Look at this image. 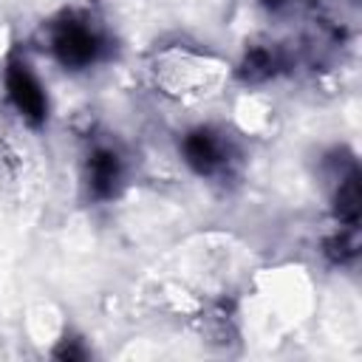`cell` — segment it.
Here are the masks:
<instances>
[{"instance_id": "6da1fadb", "label": "cell", "mask_w": 362, "mask_h": 362, "mask_svg": "<svg viewBox=\"0 0 362 362\" xmlns=\"http://www.w3.org/2000/svg\"><path fill=\"white\" fill-rule=\"evenodd\" d=\"M8 93H11V102L17 105V110L31 124H40L45 119V93H42L40 82L31 76V71L20 62H14L8 68Z\"/></svg>"}, {"instance_id": "7a4b0ae2", "label": "cell", "mask_w": 362, "mask_h": 362, "mask_svg": "<svg viewBox=\"0 0 362 362\" xmlns=\"http://www.w3.org/2000/svg\"><path fill=\"white\" fill-rule=\"evenodd\" d=\"M54 51L59 57L62 65H71V68H82L88 62H93L96 51H99V42L96 37L85 28V25H76V23H65L54 40Z\"/></svg>"}, {"instance_id": "3957f363", "label": "cell", "mask_w": 362, "mask_h": 362, "mask_svg": "<svg viewBox=\"0 0 362 362\" xmlns=\"http://www.w3.org/2000/svg\"><path fill=\"white\" fill-rule=\"evenodd\" d=\"M184 158L198 173H212L223 161V144L209 130H195L184 139Z\"/></svg>"}, {"instance_id": "277c9868", "label": "cell", "mask_w": 362, "mask_h": 362, "mask_svg": "<svg viewBox=\"0 0 362 362\" xmlns=\"http://www.w3.org/2000/svg\"><path fill=\"white\" fill-rule=\"evenodd\" d=\"M88 170H90V189L96 198H110L116 184H119V158L116 153L110 150H96L88 161Z\"/></svg>"}, {"instance_id": "5b68a950", "label": "cell", "mask_w": 362, "mask_h": 362, "mask_svg": "<svg viewBox=\"0 0 362 362\" xmlns=\"http://www.w3.org/2000/svg\"><path fill=\"white\" fill-rule=\"evenodd\" d=\"M359 175H356V170H351L342 181H339V192H337V215L342 218V221H348V223H354L356 221V215H359Z\"/></svg>"}, {"instance_id": "8992f818", "label": "cell", "mask_w": 362, "mask_h": 362, "mask_svg": "<svg viewBox=\"0 0 362 362\" xmlns=\"http://www.w3.org/2000/svg\"><path fill=\"white\" fill-rule=\"evenodd\" d=\"M269 68H272V57H269L266 51H252V54L246 57V76H249V79L266 76Z\"/></svg>"}, {"instance_id": "52a82bcc", "label": "cell", "mask_w": 362, "mask_h": 362, "mask_svg": "<svg viewBox=\"0 0 362 362\" xmlns=\"http://www.w3.org/2000/svg\"><path fill=\"white\" fill-rule=\"evenodd\" d=\"M54 354H57L59 359H82V356H85V351H82V348H76V339H71V342L65 339Z\"/></svg>"}]
</instances>
